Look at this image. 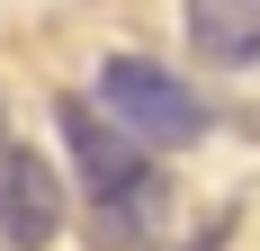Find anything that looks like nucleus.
<instances>
[{
  "mask_svg": "<svg viewBox=\"0 0 260 251\" xmlns=\"http://www.w3.org/2000/svg\"><path fill=\"white\" fill-rule=\"evenodd\" d=\"M54 125H63V152H72L81 189H90L99 206L153 179V144H135V135H126L117 117H108L99 99H81V90H63V99H54Z\"/></svg>",
  "mask_w": 260,
  "mask_h": 251,
  "instance_id": "f03ea898",
  "label": "nucleus"
},
{
  "mask_svg": "<svg viewBox=\"0 0 260 251\" xmlns=\"http://www.w3.org/2000/svg\"><path fill=\"white\" fill-rule=\"evenodd\" d=\"M188 54L215 72H251L260 63V0H180Z\"/></svg>",
  "mask_w": 260,
  "mask_h": 251,
  "instance_id": "20e7f679",
  "label": "nucleus"
},
{
  "mask_svg": "<svg viewBox=\"0 0 260 251\" xmlns=\"http://www.w3.org/2000/svg\"><path fill=\"white\" fill-rule=\"evenodd\" d=\"M63 233V179H54L45 152L0 144V242L9 251H45Z\"/></svg>",
  "mask_w": 260,
  "mask_h": 251,
  "instance_id": "7ed1b4c3",
  "label": "nucleus"
},
{
  "mask_svg": "<svg viewBox=\"0 0 260 251\" xmlns=\"http://www.w3.org/2000/svg\"><path fill=\"white\" fill-rule=\"evenodd\" d=\"M0 144H9V108H0Z\"/></svg>",
  "mask_w": 260,
  "mask_h": 251,
  "instance_id": "39448f33",
  "label": "nucleus"
},
{
  "mask_svg": "<svg viewBox=\"0 0 260 251\" xmlns=\"http://www.w3.org/2000/svg\"><path fill=\"white\" fill-rule=\"evenodd\" d=\"M90 99L126 125L135 144H153V152H180V144H198V135H207V99H198L171 63H153V54H108Z\"/></svg>",
  "mask_w": 260,
  "mask_h": 251,
  "instance_id": "f257e3e1",
  "label": "nucleus"
}]
</instances>
